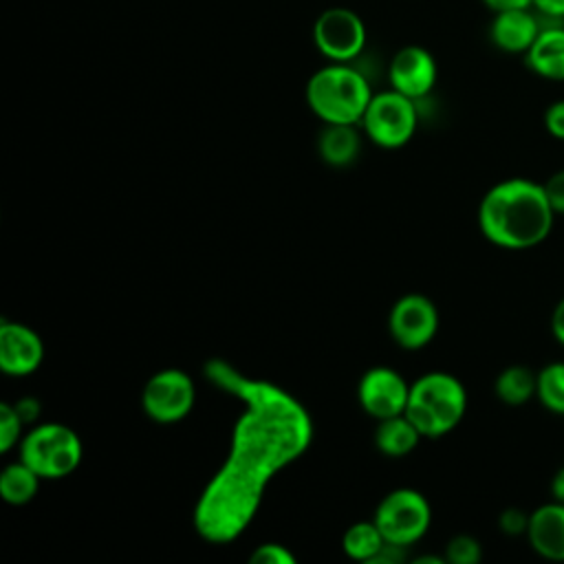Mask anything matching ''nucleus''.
<instances>
[{
  "label": "nucleus",
  "mask_w": 564,
  "mask_h": 564,
  "mask_svg": "<svg viewBox=\"0 0 564 564\" xmlns=\"http://www.w3.org/2000/svg\"><path fill=\"white\" fill-rule=\"evenodd\" d=\"M416 121L419 112L414 99L390 88L372 95L359 126L375 145L397 150L412 139Z\"/></svg>",
  "instance_id": "6"
},
{
  "label": "nucleus",
  "mask_w": 564,
  "mask_h": 564,
  "mask_svg": "<svg viewBox=\"0 0 564 564\" xmlns=\"http://www.w3.org/2000/svg\"><path fill=\"white\" fill-rule=\"evenodd\" d=\"M494 13L507 11V9H529L533 7V0H482Z\"/></svg>",
  "instance_id": "31"
},
{
  "label": "nucleus",
  "mask_w": 564,
  "mask_h": 564,
  "mask_svg": "<svg viewBox=\"0 0 564 564\" xmlns=\"http://www.w3.org/2000/svg\"><path fill=\"white\" fill-rule=\"evenodd\" d=\"M249 562L251 564H293L295 557L286 546L267 542V544L256 546V551L249 555Z\"/></svg>",
  "instance_id": "25"
},
{
  "label": "nucleus",
  "mask_w": 564,
  "mask_h": 564,
  "mask_svg": "<svg viewBox=\"0 0 564 564\" xmlns=\"http://www.w3.org/2000/svg\"><path fill=\"white\" fill-rule=\"evenodd\" d=\"M372 520L377 522L386 542L412 546L427 533L432 522V509L421 491L401 487L392 489L381 498Z\"/></svg>",
  "instance_id": "7"
},
{
  "label": "nucleus",
  "mask_w": 564,
  "mask_h": 564,
  "mask_svg": "<svg viewBox=\"0 0 564 564\" xmlns=\"http://www.w3.org/2000/svg\"><path fill=\"white\" fill-rule=\"evenodd\" d=\"M392 339L408 350L427 346L438 330V311L427 295L408 293L394 302L388 315Z\"/></svg>",
  "instance_id": "10"
},
{
  "label": "nucleus",
  "mask_w": 564,
  "mask_h": 564,
  "mask_svg": "<svg viewBox=\"0 0 564 564\" xmlns=\"http://www.w3.org/2000/svg\"><path fill=\"white\" fill-rule=\"evenodd\" d=\"M372 95L368 79L341 62L315 70L306 84V104L324 123H361Z\"/></svg>",
  "instance_id": "3"
},
{
  "label": "nucleus",
  "mask_w": 564,
  "mask_h": 564,
  "mask_svg": "<svg viewBox=\"0 0 564 564\" xmlns=\"http://www.w3.org/2000/svg\"><path fill=\"white\" fill-rule=\"evenodd\" d=\"M44 359L40 335L26 324L0 322V370L9 377L33 375Z\"/></svg>",
  "instance_id": "12"
},
{
  "label": "nucleus",
  "mask_w": 564,
  "mask_h": 564,
  "mask_svg": "<svg viewBox=\"0 0 564 564\" xmlns=\"http://www.w3.org/2000/svg\"><path fill=\"white\" fill-rule=\"evenodd\" d=\"M527 540L531 549L551 562H564V502L551 500L529 516Z\"/></svg>",
  "instance_id": "14"
},
{
  "label": "nucleus",
  "mask_w": 564,
  "mask_h": 564,
  "mask_svg": "<svg viewBox=\"0 0 564 564\" xmlns=\"http://www.w3.org/2000/svg\"><path fill=\"white\" fill-rule=\"evenodd\" d=\"M383 544L386 538L375 520H361L350 524L341 538L344 553L357 562H372L383 549Z\"/></svg>",
  "instance_id": "20"
},
{
  "label": "nucleus",
  "mask_w": 564,
  "mask_h": 564,
  "mask_svg": "<svg viewBox=\"0 0 564 564\" xmlns=\"http://www.w3.org/2000/svg\"><path fill=\"white\" fill-rule=\"evenodd\" d=\"M533 7L538 13L551 18V20H564V0H533Z\"/></svg>",
  "instance_id": "29"
},
{
  "label": "nucleus",
  "mask_w": 564,
  "mask_h": 564,
  "mask_svg": "<svg viewBox=\"0 0 564 564\" xmlns=\"http://www.w3.org/2000/svg\"><path fill=\"white\" fill-rule=\"evenodd\" d=\"M313 42L326 59L348 64L364 51L366 26L352 9L330 7L317 15Z\"/></svg>",
  "instance_id": "9"
},
{
  "label": "nucleus",
  "mask_w": 564,
  "mask_h": 564,
  "mask_svg": "<svg viewBox=\"0 0 564 564\" xmlns=\"http://www.w3.org/2000/svg\"><path fill=\"white\" fill-rule=\"evenodd\" d=\"M544 128L553 139L564 141V99L553 101L544 112Z\"/></svg>",
  "instance_id": "28"
},
{
  "label": "nucleus",
  "mask_w": 564,
  "mask_h": 564,
  "mask_svg": "<svg viewBox=\"0 0 564 564\" xmlns=\"http://www.w3.org/2000/svg\"><path fill=\"white\" fill-rule=\"evenodd\" d=\"M24 419L11 403H0V452L7 454L22 441Z\"/></svg>",
  "instance_id": "23"
},
{
  "label": "nucleus",
  "mask_w": 564,
  "mask_h": 564,
  "mask_svg": "<svg viewBox=\"0 0 564 564\" xmlns=\"http://www.w3.org/2000/svg\"><path fill=\"white\" fill-rule=\"evenodd\" d=\"M551 494H553V500L564 502V467L555 471V476L551 480Z\"/></svg>",
  "instance_id": "32"
},
{
  "label": "nucleus",
  "mask_w": 564,
  "mask_h": 564,
  "mask_svg": "<svg viewBox=\"0 0 564 564\" xmlns=\"http://www.w3.org/2000/svg\"><path fill=\"white\" fill-rule=\"evenodd\" d=\"M390 86L410 99L425 97L436 84V62L423 46L410 44L394 53L388 66Z\"/></svg>",
  "instance_id": "13"
},
{
  "label": "nucleus",
  "mask_w": 564,
  "mask_h": 564,
  "mask_svg": "<svg viewBox=\"0 0 564 564\" xmlns=\"http://www.w3.org/2000/svg\"><path fill=\"white\" fill-rule=\"evenodd\" d=\"M40 476L24 463H11L0 474V496L9 505H26L35 498L40 489Z\"/></svg>",
  "instance_id": "21"
},
{
  "label": "nucleus",
  "mask_w": 564,
  "mask_h": 564,
  "mask_svg": "<svg viewBox=\"0 0 564 564\" xmlns=\"http://www.w3.org/2000/svg\"><path fill=\"white\" fill-rule=\"evenodd\" d=\"M529 516H531V513H524V509L509 507V509H505V511L500 513L498 527H500V531L507 533V535H527Z\"/></svg>",
  "instance_id": "26"
},
{
  "label": "nucleus",
  "mask_w": 564,
  "mask_h": 564,
  "mask_svg": "<svg viewBox=\"0 0 564 564\" xmlns=\"http://www.w3.org/2000/svg\"><path fill=\"white\" fill-rule=\"evenodd\" d=\"M357 397L364 412L381 421L405 412L410 383L394 368L375 366L364 372L357 388Z\"/></svg>",
  "instance_id": "11"
},
{
  "label": "nucleus",
  "mask_w": 564,
  "mask_h": 564,
  "mask_svg": "<svg viewBox=\"0 0 564 564\" xmlns=\"http://www.w3.org/2000/svg\"><path fill=\"white\" fill-rule=\"evenodd\" d=\"M203 372L220 392L242 403L229 452L194 507L196 533L212 544H227L251 524L269 482L304 456L313 421L291 392L247 377L225 359H209Z\"/></svg>",
  "instance_id": "1"
},
{
  "label": "nucleus",
  "mask_w": 564,
  "mask_h": 564,
  "mask_svg": "<svg viewBox=\"0 0 564 564\" xmlns=\"http://www.w3.org/2000/svg\"><path fill=\"white\" fill-rule=\"evenodd\" d=\"M538 390V372H533L529 366H507L500 370V375L494 381V392L496 397L511 408L524 405L535 397Z\"/></svg>",
  "instance_id": "19"
},
{
  "label": "nucleus",
  "mask_w": 564,
  "mask_h": 564,
  "mask_svg": "<svg viewBox=\"0 0 564 564\" xmlns=\"http://www.w3.org/2000/svg\"><path fill=\"white\" fill-rule=\"evenodd\" d=\"M482 557L480 542L471 535H454L445 546V562L449 564H478Z\"/></svg>",
  "instance_id": "24"
},
{
  "label": "nucleus",
  "mask_w": 564,
  "mask_h": 564,
  "mask_svg": "<svg viewBox=\"0 0 564 564\" xmlns=\"http://www.w3.org/2000/svg\"><path fill=\"white\" fill-rule=\"evenodd\" d=\"M527 66L551 82H564V26H542L531 48L524 53Z\"/></svg>",
  "instance_id": "16"
},
{
  "label": "nucleus",
  "mask_w": 564,
  "mask_h": 564,
  "mask_svg": "<svg viewBox=\"0 0 564 564\" xmlns=\"http://www.w3.org/2000/svg\"><path fill=\"white\" fill-rule=\"evenodd\" d=\"M555 216L544 183L524 176L496 183L478 205L482 236L507 251H524L542 245L553 229Z\"/></svg>",
  "instance_id": "2"
},
{
  "label": "nucleus",
  "mask_w": 564,
  "mask_h": 564,
  "mask_svg": "<svg viewBox=\"0 0 564 564\" xmlns=\"http://www.w3.org/2000/svg\"><path fill=\"white\" fill-rule=\"evenodd\" d=\"M421 438H423V434L416 430V425L405 414L381 419L375 430L377 449L390 458L410 454L419 445Z\"/></svg>",
  "instance_id": "18"
},
{
  "label": "nucleus",
  "mask_w": 564,
  "mask_h": 564,
  "mask_svg": "<svg viewBox=\"0 0 564 564\" xmlns=\"http://www.w3.org/2000/svg\"><path fill=\"white\" fill-rule=\"evenodd\" d=\"M544 192L549 196V203L557 216H564V167L553 172L544 181Z\"/></svg>",
  "instance_id": "27"
},
{
  "label": "nucleus",
  "mask_w": 564,
  "mask_h": 564,
  "mask_svg": "<svg viewBox=\"0 0 564 564\" xmlns=\"http://www.w3.org/2000/svg\"><path fill=\"white\" fill-rule=\"evenodd\" d=\"M465 410V386L454 375L434 370L410 383V397L403 414L416 425L423 438H438L458 427Z\"/></svg>",
  "instance_id": "4"
},
{
  "label": "nucleus",
  "mask_w": 564,
  "mask_h": 564,
  "mask_svg": "<svg viewBox=\"0 0 564 564\" xmlns=\"http://www.w3.org/2000/svg\"><path fill=\"white\" fill-rule=\"evenodd\" d=\"M196 401V388L192 377L181 368H165L154 372L141 392V408L154 423L183 421Z\"/></svg>",
  "instance_id": "8"
},
{
  "label": "nucleus",
  "mask_w": 564,
  "mask_h": 564,
  "mask_svg": "<svg viewBox=\"0 0 564 564\" xmlns=\"http://www.w3.org/2000/svg\"><path fill=\"white\" fill-rule=\"evenodd\" d=\"M361 150V137L352 123H326L317 137V152L333 167L350 165Z\"/></svg>",
  "instance_id": "17"
},
{
  "label": "nucleus",
  "mask_w": 564,
  "mask_h": 564,
  "mask_svg": "<svg viewBox=\"0 0 564 564\" xmlns=\"http://www.w3.org/2000/svg\"><path fill=\"white\" fill-rule=\"evenodd\" d=\"M535 397L544 410L564 416V361H551L538 370Z\"/></svg>",
  "instance_id": "22"
},
{
  "label": "nucleus",
  "mask_w": 564,
  "mask_h": 564,
  "mask_svg": "<svg viewBox=\"0 0 564 564\" xmlns=\"http://www.w3.org/2000/svg\"><path fill=\"white\" fill-rule=\"evenodd\" d=\"M551 333H553L555 341L564 346V297L555 304V308L551 313Z\"/></svg>",
  "instance_id": "30"
},
{
  "label": "nucleus",
  "mask_w": 564,
  "mask_h": 564,
  "mask_svg": "<svg viewBox=\"0 0 564 564\" xmlns=\"http://www.w3.org/2000/svg\"><path fill=\"white\" fill-rule=\"evenodd\" d=\"M20 460H24L42 480H57L77 469L82 460V441L64 423H42L22 436Z\"/></svg>",
  "instance_id": "5"
},
{
  "label": "nucleus",
  "mask_w": 564,
  "mask_h": 564,
  "mask_svg": "<svg viewBox=\"0 0 564 564\" xmlns=\"http://www.w3.org/2000/svg\"><path fill=\"white\" fill-rule=\"evenodd\" d=\"M540 29V20L529 9H507L496 13L489 37L505 53H527Z\"/></svg>",
  "instance_id": "15"
}]
</instances>
